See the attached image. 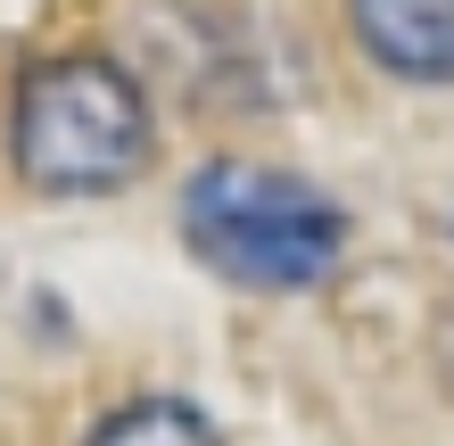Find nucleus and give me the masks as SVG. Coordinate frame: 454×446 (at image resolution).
I'll list each match as a JSON object with an SVG mask.
<instances>
[{
    "mask_svg": "<svg viewBox=\"0 0 454 446\" xmlns=\"http://www.w3.org/2000/svg\"><path fill=\"white\" fill-rule=\"evenodd\" d=\"M149 99L108 50H67L42 59L17 83L9 108V157L17 174L50 199H99L124 191L149 166Z\"/></svg>",
    "mask_w": 454,
    "mask_h": 446,
    "instance_id": "nucleus-1",
    "label": "nucleus"
},
{
    "mask_svg": "<svg viewBox=\"0 0 454 446\" xmlns=\"http://www.w3.org/2000/svg\"><path fill=\"white\" fill-rule=\"evenodd\" d=\"M364 59L405 83H454V0H347Z\"/></svg>",
    "mask_w": 454,
    "mask_h": 446,
    "instance_id": "nucleus-3",
    "label": "nucleus"
},
{
    "mask_svg": "<svg viewBox=\"0 0 454 446\" xmlns=\"http://www.w3.org/2000/svg\"><path fill=\"white\" fill-rule=\"evenodd\" d=\"M91 446H223V438L207 430L191 405L149 397V405H124V413H108V422L91 430Z\"/></svg>",
    "mask_w": 454,
    "mask_h": 446,
    "instance_id": "nucleus-4",
    "label": "nucleus"
},
{
    "mask_svg": "<svg viewBox=\"0 0 454 446\" xmlns=\"http://www.w3.org/2000/svg\"><path fill=\"white\" fill-rule=\"evenodd\" d=\"M182 240L239 290H323L347 256V215L281 166H207L182 191Z\"/></svg>",
    "mask_w": 454,
    "mask_h": 446,
    "instance_id": "nucleus-2",
    "label": "nucleus"
}]
</instances>
